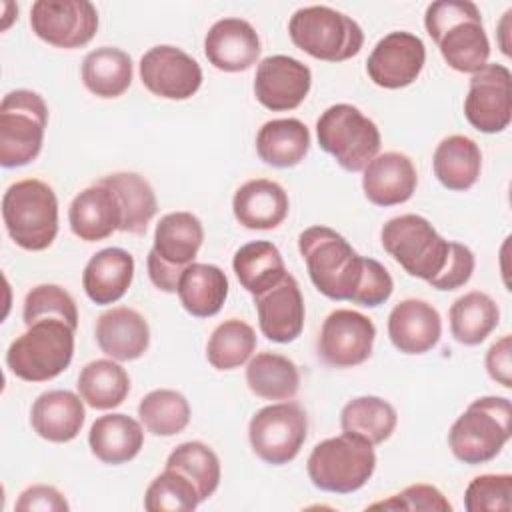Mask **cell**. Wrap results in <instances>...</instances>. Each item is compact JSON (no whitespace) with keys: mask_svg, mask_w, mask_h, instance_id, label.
<instances>
[{"mask_svg":"<svg viewBox=\"0 0 512 512\" xmlns=\"http://www.w3.org/2000/svg\"><path fill=\"white\" fill-rule=\"evenodd\" d=\"M2 220L16 246L46 250L58 234V198L52 186L38 178L10 184L2 196Z\"/></svg>","mask_w":512,"mask_h":512,"instance_id":"4","label":"cell"},{"mask_svg":"<svg viewBox=\"0 0 512 512\" xmlns=\"http://www.w3.org/2000/svg\"><path fill=\"white\" fill-rule=\"evenodd\" d=\"M464 116L472 128L496 134L512 118V74L504 64H486L472 74L464 98Z\"/></svg>","mask_w":512,"mask_h":512,"instance_id":"14","label":"cell"},{"mask_svg":"<svg viewBox=\"0 0 512 512\" xmlns=\"http://www.w3.org/2000/svg\"><path fill=\"white\" fill-rule=\"evenodd\" d=\"M232 268L240 286L252 296L274 288L288 274L280 250L268 240L240 246L232 258Z\"/></svg>","mask_w":512,"mask_h":512,"instance_id":"34","label":"cell"},{"mask_svg":"<svg viewBox=\"0 0 512 512\" xmlns=\"http://www.w3.org/2000/svg\"><path fill=\"white\" fill-rule=\"evenodd\" d=\"M308 150L310 130L298 118L268 120L256 134V152L260 160L274 168H292L300 164Z\"/></svg>","mask_w":512,"mask_h":512,"instance_id":"30","label":"cell"},{"mask_svg":"<svg viewBox=\"0 0 512 512\" xmlns=\"http://www.w3.org/2000/svg\"><path fill=\"white\" fill-rule=\"evenodd\" d=\"M140 80L154 96L188 100L202 86V68L182 48L160 44L140 58Z\"/></svg>","mask_w":512,"mask_h":512,"instance_id":"16","label":"cell"},{"mask_svg":"<svg viewBox=\"0 0 512 512\" xmlns=\"http://www.w3.org/2000/svg\"><path fill=\"white\" fill-rule=\"evenodd\" d=\"M370 510H426V512H452L448 498L432 484H410L402 492L368 506Z\"/></svg>","mask_w":512,"mask_h":512,"instance_id":"45","label":"cell"},{"mask_svg":"<svg viewBox=\"0 0 512 512\" xmlns=\"http://www.w3.org/2000/svg\"><path fill=\"white\" fill-rule=\"evenodd\" d=\"M424 26L444 62L462 74L488 64L490 40L478 6L470 0H438L426 8Z\"/></svg>","mask_w":512,"mask_h":512,"instance_id":"1","label":"cell"},{"mask_svg":"<svg viewBox=\"0 0 512 512\" xmlns=\"http://www.w3.org/2000/svg\"><path fill=\"white\" fill-rule=\"evenodd\" d=\"M82 82L98 98H118L132 84V58L114 46H100L82 60Z\"/></svg>","mask_w":512,"mask_h":512,"instance_id":"33","label":"cell"},{"mask_svg":"<svg viewBox=\"0 0 512 512\" xmlns=\"http://www.w3.org/2000/svg\"><path fill=\"white\" fill-rule=\"evenodd\" d=\"M310 86V68L292 56H266L256 66L254 96L264 108L272 112H286L298 108L306 100Z\"/></svg>","mask_w":512,"mask_h":512,"instance_id":"18","label":"cell"},{"mask_svg":"<svg viewBox=\"0 0 512 512\" xmlns=\"http://www.w3.org/2000/svg\"><path fill=\"white\" fill-rule=\"evenodd\" d=\"M448 320L450 332L460 344L478 346L498 326L500 308L486 292L472 290L452 302Z\"/></svg>","mask_w":512,"mask_h":512,"instance_id":"35","label":"cell"},{"mask_svg":"<svg viewBox=\"0 0 512 512\" xmlns=\"http://www.w3.org/2000/svg\"><path fill=\"white\" fill-rule=\"evenodd\" d=\"M134 278V258L124 248H104L96 252L82 272V288L86 296L98 304L118 302L130 288Z\"/></svg>","mask_w":512,"mask_h":512,"instance_id":"27","label":"cell"},{"mask_svg":"<svg viewBox=\"0 0 512 512\" xmlns=\"http://www.w3.org/2000/svg\"><path fill=\"white\" fill-rule=\"evenodd\" d=\"M24 324L30 326L38 320L56 318L68 322L72 328H78V308L68 290L58 284H38L34 286L26 298L22 308Z\"/></svg>","mask_w":512,"mask_h":512,"instance_id":"43","label":"cell"},{"mask_svg":"<svg viewBox=\"0 0 512 512\" xmlns=\"http://www.w3.org/2000/svg\"><path fill=\"white\" fill-rule=\"evenodd\" d=\"M260 38L254 26L242 18H222L210 26L204 38L208 62L222 72H244L260 56Z\"/></svg>","mask_w":512,"mask_h":512,"instance_id":"20","label":"cell"},{"mask_svg":"<svg viewBox=\"0 0 512 512\" xmlns=\"http://www.w3.org/2000/svg\"><path fill=\"white\" fill-rule=\"evenodd\" d=\"M74 332L68 322L46 318L26 326L6 350L8 370L24 382H48L60 376L74 356Z\"/></svg>","mask_w":512,"mask_h":512,"instance_id":"3","label":"cell"},{"mask_svg":"<svg viewBox=\"0 0 512 512\" xmlns=\"http://www.w3.org/2000/svg\"><path fill=\"white\" fill-rule=\"evenodd\" d=\"M320 148L348 172H360L380 152V130L360 108L340 102L316 120Z\"/></svg>","mask_w":512,"mask_h":512,"instance_id":"8","label":"cell"},{"mask_svg":"<svg viewBox=\"0 0 512 512\" xmlns=\"http://www.w3.org/2000/svg\"><path fill=\"white\" fill-rule=\"evenodd\" d=\"M382 248L414 278L430 282L446 264L450 242L420 214L390 218L380 232Z\"/></svg>","mask_w":512,"mask_h":512,"instance_id":"11","label":"cell"},{"mask_svg":"<svg viewBox=\"0 0 512 512\" xmlns=\"http://www.w3.org/2000/svg\"><path fill=\"white\" fill-rule=\"evenodd\" d=\"M288 210L286 190L268 178L244 182L232 198L234 218L248 230H274L286 220Z\"/></svg>","mask_w":512,"mask_h":512,"instance_id":"25","label":"cell"},{"mask_svg":"<svg viewBox=\"0 0 512 512\" xmlns=\"http://www.w3.org/2000/svg\"><path fill=\"white\" fill-rule=\"evenodd\" d=\"M464 508L468 512H510L512 476L480 474L472 478L464 492Z\"/></svg>","mask_w":512,"mask_h":512,"instance_id":"44","label":"cell"},{"mask_svg":"<svg viewBox=\"0 0 512 512\" xmlns=\"http://www.w3.org/2000/svg\"><path fill=\"white\" fill-rule=\"evenodd\" d=\"M68 222L74 236L84 242H98L112 236L122 224L116 194L102 182L84 188L70 202Z\"/></svg>","mask_w":512,"mask_h":512,"instance_id":"24","label":"cell"},{"mask_svg":"<svg viewBox=\"0 0 512 512\" xmlns=\"http://www.w3.org/2000/svg\"><path fill=\"white\" fill-rule=\"evenodd\" d=\"M256 350V332L240 318H228L220 322L208 342L206 358L216 370H234L250 360Z\"/></svg>","mask_w":512,"mask_h":512,"instance_id":"39","label":"cell"},{"mask_svg":"<svg viewBox=\"0 0 512 512\" xmlns=\"http://www.w3.org/2000/svg\"><path fill=\"white\" fill-rule=\"evenodd\" d=\"M288 34L296 48L324 62H344L364 44L360 24L330 6L298 8L288 22Z\"/></svg>","mask_w":512,"mask_h":512,"instance_id":"7","label":"cell"},{"mask_svg":"<svg viewBox=\"0 0 512 512\" xmlns=\"http://www.w3.org/2000/svg\"><path fill=\"white\" fill-rule=\"evenodd\" d=\"M512 434V404L504 396L476 398L452 424L448 446L456 460L476 466L496 458Z\"/></svg>","mask_w":512,"mask_h":512,"instance_id":"5","label":"cell"},{"mask_svg":"<svg viewBox=\"0 0 512 512\" xmlns=\"http://www.w3.org/2000/svg\"><path fill=\"white\" fill-rule=\"evenodd\" d=\"M432 168L438 182L454 192L470 190L482 170V152L478 144L462 134L440 140L432 156Z\"/></svg>","mask_w":512,"mask_h":512,"instance_id":"31","label":"cell"},{"mask_svg":"<svg viewBox=\"0 0 512 512\" xmlns=\"http://www.w3.org/2000/svg\"><path fill=\"white\" fill-rule=\"evenodd\" d=\"M86 420L84 400L80 394L70 390H48L42 392L30 408V426L32 430L56 444L74 440Z\"/></svg>","mask_w":512,"mask_h":512,"instance_id":"26","label":"cell"},{"mask_svg":"<svg viewBox=\"0 0 512 512\" xmlns=\"http://www.w3.org/2000/svg\"><path fill=\"white\" fill-rule=\"evenodd\" d=\"M14 510L18 512H66L70 510L64 494L48 484H32L20 492Z\"/></svg>","mask_w":512,"mask_h":512,"instance_id":"48","label":"cell"},{"mask_svg":"<svg viewBox=\"0 0 512 512\" xmlns=\"http://www.w3.org/2000/svg\"><path fill=\"white\" fill-rule=\"evenodd\" d=\"M374 340L376 326L368 316L350 308H338L322 322L318 356L332 368H354L370 358Z\"/></svg>","mask_w":512,"mask_h":512,"instance_id":"15","label":"cell"},{"mask_svg":"<svg viewBox=\"0 0 512 512\" xmlns=\"http://www.w3.org/2000/svg\"><path fill=\"white\" fill-rule=\"evenodd\" d=\"M474 266L476 260L472 250L460 242H450V252L444 268L428 284L436 290H456L472 278Z\"/></svg>","mask_w":512,"mask_h":512,"instance_id":"47","label":"cell"},{"mask_svg":"<svg viewBox=\"0 0 512 512\" xmlns=\"http://www.w3.org/2000/svg\"><path fill=\"white\" fill-rule=\"evenodd\" d=\"M138 418L150 434L174 436L188 426L190 404L184 394L170 388H158L140 400Z\"/></svg>","mask_w":512,"mask_h":512,"instance_id":"40","label":"cell"},{"mask_svg":"<svg viewBox=\"0 0 512 512\" xmlns=\"http://www.w3.org/2000/svg\"><path fill=\"white\" fill-rule=\"evenodd\" d=\"M388 336L402 354H424L442 336L440 312L426 300L406 298L390 310Z\"/></svg>","mask_w":512,"mask_h":512,"instance_id":"21","label":"cell"},{"mask_svg":"<svg viewBox=\"0 0 512 512\" xmlns=\"http://www.w3.org/2000/svg\"><path fill=\"white\" fill-rule=\"evenodd\" d=\"M48 106L38 92L20 88L0 102V164L20 168L34 162L44 144Z\"/></svg>","mask_w":512,"mask_h":512,"instance_id":"9","label":"cell"},{"mask_svg":"<svg viewBox=\"0 0 512 512\" xmlns=\"http://www.w3.org/2000/svg\"><path fill=\"white\" fill-rule=\"evenodd\" d=\"M98 182L108 186L118 198L122 212L120 232L144 234L158 212V200L150 182L136 172L106 174Z\"/></svg>","mask_w":512,"mask_h":512,"instance_id":"32","label":"cell"},{"mask_svg":"<svg viewBox=\"0 0 512 512\" xmlns=\"http://www.w3.org/2000/svg\"><path fill=\"white\" fill-rule=\"evenodd\" d=\"M176 294L188 314L210 318L222 310L228 298V278L216 264L192 262L184 268Z\"/></svg>","mask_w":512,"mask_h":512,"instance_id":"29","label":"cell"},{"mask_svg":"<svg viewBox=\"0 0 512 512\" xmlns=\"http://www.w3.org/2000/svg\"><path fill=\"white\" fill-rule=\"evenodd\" d=\"M396 424V408L380 396H358L340 412L342 432L358 436L372 446L388 440L396 430Z\"/></svg>","mask_w":512,"mask_h":512,"instance_id":"37","label":"cell"},{"mask_svg":"<svg viewBox=\"0 0 512 512\" xmlns=\"http://www.w3.org/2000/svg\"><path fill=\"white\" fill-rule=\"evenodd\" d=\"M426 62L424 42L406 30L386 34L376 42L368 60V78L386 90L410 86L422 72Z\"/></svg>","mask_w":512,"mask_h":512,"instance_id":"17","label":"cell"},{"mask_svg":"<svg viewBox=\"0 0 512 512\" xmlns=\"http://www.w3.org/2000/svg\"><path fill=\"white\" fill-rule=\"evenodd\" d=\"M392 290H394V280H392L390 272L378 260L366 256L364 276H362L356 296L352 298V304L376 308L392 296Z\"/></svg>","mask_w":512,"mask_h":512,"instance_id":"46","label":"cell"},{"mask_svg":"<svg viewBox=\"0 0 512 512\" xmlns=\"http://www.w3.org/2000/svg\"><path fill=\"white\" fill-rule=\"evenodd\" d=\"M418 186L414 162L402 152H384L374 156L364 168L362 190L376 206H396L412 198Z\"/></svg>","mask_w":512,"mask_h":512,"instance_id":"22","label":"cell"},{"mask_svg":"<svg viewBox=\"0 0 512 512\" xmlns=\"http://www.w3.org/2000/svg\"><path fill=\"white\" fill-rule=\"evenodd\" d=\"M100 350L112 360H136L150 346V326L146 318L128 306H116L102 312L94 328Z\"/></svg>","mask_w":512,"mask_h":512,"instance_id":"23","label":"cell"},{"mask_svg":"<svg viewBox=\"0 0 512 512\" xmlns=\"http://www.w3.org/2000/svg\"><path fill=\"white\" fill-rule=\"evenodd\" d=\"M200 502L202 498L194 482L174 468H164L144 494V508L148 512H192Z\"/></svg>","mask_w":512,"mask_h":512,"instance_id":"42","label":"cell"},{"mask_svg":"<svg viewBox=\"0 0 512 512\" xmlns=\"http://www.w3.org/2000/svg\"><path fill=\"white\" fill-rule=\"evenodd\" d=\"M90 452L104 464H126L138 456L144 446V430L128 414L114 412L94 420L88 432Z\"/></svg>","mask_w":512,"mask_h":512,"instance_id":"28","label":"cell"},{"mask_svg":"<svg viewBox=\"0 0 512 512\" xmlns=\"http://www.w3.org/2000/svg\"><path fill=\"white\" fill-rule=\"evenodd\" d=\"M298 250L320 294L352 302L364 276L366 256H360L342 234L328 226H310L300 232Z\"/></svg>","mask_w":512,"mask_h":512,"instance_id":"2","label":"cell"},{"mask_svg":"<svg viewBox=\"0 0 512 512\" xmlns=\"http://www.w3.org/2000/svg\"><path fill=\"white\" fill-rule=\"evenodd\" d=\"M306 470L318 490L350 494L360 490L372 478L376 470V452L366 440L342 432L312 448Z\"/></svg>","mask_w":512,"mask_h":512,"instance_id":"6","label":"cell"},{"mask_svg":"<svg viewBox=\"0 0 512 512\" xmlns=\"http://www.w3.org/2000/svg\"><path fill=\"white\" fill-rule=\"evenodd\" d=\"M260 332L278 344L296 340L304 330V298L292 274H286L274 288L254 296Z\"/></svg>","mask_w":512,"mask_h":512,"instance_id":"19","label":"cell"},{"mask_svg":"<svg viewBox=\"0 0 512 512\" xmlns=\"http://www.w3.org/2000/svg\"><path fill=\"white\" fill-rule=\"evenodd\" d=\"M76 386L84 404L94 410H112L126 400L130 376L116 360L100 358L80 370Z\"/></svg>","mask_w":512,"mask_h":512,"instance_id":"36","label":"cell"},{"mask_svg":"<svg viewBox=\"0 0 512 512\" xmlns=\"http://www.w3.org/2000/svg\"><path fill=\"white\" fill-rule=\"evenodd\" d=\"M30 28L46 44L72 50L94 38L98 12L88 0H36L30 10Z\"/></svg>","mask_w":512,"mask_h":512,"instance_id":"13","label":"cell"},{"mask_svg":"<svg viewBox=\"0 0 512 512\" xmlns=\"http://www.w3.org/2000/svg\"><path fill=\"white\" fill-rule=\"evenodd\" d=\"M510 334H504L500 340H496L488 352H486V372L488 376L504 386V388H512V348H510Z\"/></svg>","mask_w":512,"mask_h":512,"instance_id":"49","label":"cell"},{"mask_svg":"<svg viewBox=\"0 0 512 512\" xmlns=\"http://www.w3.org/2000/svg\"><path fill=\"white\" fill-rule=\"evenodd\" d=\"M308 418L296 402H276L260 408L248 424L252 452L272 466L292 462L306 442Z\"/></svg>","mask_w":512,"mask_h":512,"instance_id":"12","label":"cell"},{"mask_svg":"<svg viewBox=\"0 0 512 512\" xmlns=\"http://www.w3.org/2000/svg\"><path fill=\"white\" fill-rule=\"evenodd\" d=\"M204 242V228L192 212H170L160 218L154 230V244L146 266L152 284L162 292H176L186 266L194 262Z\"/></svg>","mask_w":512,"mask_h":512,"instance_id":"10","label":"cell"},{"mask_svg":"<svg viewBox=\"0 0 512 512\" xmlns=\"http://www.w3.org/2000/svg\"><path fill=\"white\" fill-rule=\"evenodd\" d=\"M166 468H174L182 472L186 478L194 482L198 488V494L204 500H208L220 484V460L216 452L198 440L182 442L178 444L166 458Z\"/></svg>","mask_w":512,"mask_h":512,"instance_id":"41","label":"cell"},{"mask_svg":"<svg viewBox=\"0 0 512 512\" xmlns=\"http://www.w3.org/2000/svg\"><path fill=\"white\" fill-rule=\"evenodd\" d=\"M246 384L258 398L290 400L300 388V372L288 356L258 352L246 366Z\"/></svg>","mask_w":512,"mask_h":512,"instance_id":"38","label":"cell"}]
</instances>
